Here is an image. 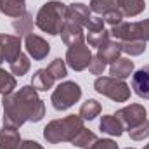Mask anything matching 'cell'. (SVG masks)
I'll return each mask as SVG.
<instances>
[{"label":"cell","mask_w":149,"mask_h":149,"mask_svg":"<svg viewBox=\"0 0 149 149\" xmlns=\"http://www.w3.org/2000/svg\"><path fill=\"white\" fill-rule=\"evenodd\" d=\"M3 127L19 128L26 121L37 123L45 116V104L38 97L33 85H24L19 92L3 95Z\"/></svg>","instance_id":"cell-1"},{"label":"cell","mask_w":149,"mask_h":149,"mask_svg":"<svg viewBox=\"0 0 149 149\" xmlns=\"http://www.w3.org/2000/svg\"><path fill=\"white\" fill-rule=\"evenodd\" d=\"M81 128H83V120L80 118V114H70L66 118L47 123V127L43 128V137L50 144L71 142Z\"/></svg>","instance_id":"cell-2"},{"label":"cell","mask_w":149,"mask_h":149,"mask_svg":"<svg viewBox=\"0 0 149 149\" xmlns=\"http://www.w3.org/2000/svg\"><path fill=\"white\" fill-rule=\"evenodd\" d=\"M66 12H68V5H64L59 0H50L40 7L35 24L49 35H59L66 21Z\"/></svg>","instance_id":"cell-3"},{"label":"cell","mask_w":149,"mask_h":149,"mask_svg":"<svg viewBox=\"0 0 149 149\" xmlns=\"http://www.w3.org/2000/svg\"><path fill=\"white\" fill-rule=\"evenodd\" d=\"M94 88L99 94L113 99L114 102H125L130 99V87L123 80H118L113 76H99L94 81Z\"/></svg>","instance_id":"cell-4"},{"label":"cell","mask_w":149,"mask_h":149,"mask_svg":"<svg viewBox=\"0 0 149 149\" xmlns=\"http://www.w3.org/2000/svg\"><path fill=\"white\" fill-rule=\"evenodd\" d=\"M81 97V88L78 83L74 81H63L56 87V90L52 92V106L57 111H66L73 106L74 102H78Z\"/></svg>","instance_id":"cell-5"},{"label":"cell","mask_w":149,"mask_h":149,"mask_svg":"<svg viewBox=\"0 0 149 149\" xmlns=\"http://www.w3.org/2000/svg\"><path fill=\"white\" fill-rule=\"evenodd\" d=\"M109 33L121 42H130V40L149 42V19L139 21V23H120L113 26Z\"/></svg>","instance_id":"cell-6"},{"label":"cell","mask_w":149,"mask_h":149,"mask_svg":"<svg viewBox=\"0 0 149 149\" xmlns=\"http://www.w3.org/2000/svg\"><path fill=\"white\" fill-rule=\"evenodd\" d=\"M92 57L94 56L90 52V47H87L85 42L70 45L68 47V52H66V63H68V66L71 70H74V71H83L85 68H88Z\"/></svg>","instance_id":"cell-7"},{"label":"cell","mask_w":149,"mask_h":149,"mask_svg":"<svg viewBox=\"0 0 149 149\" xmlns=\"http://www.w3.org/2000/svg\"><path fill=\"white\" fill-rule=\"evenodd\" d=\"M114 116L123 123V127L127 130H132L134 127L146 121V108L141 104H130V106H125L120 111H116Z\"/></svg>","instance_id":"cell-8"},{"label":"cell","mask_w":149,"mask_h":149,"mask_svg":"<svg viewBox=\"0 0 149 149\" xmlns=\"http://www.w3.org/2000/svg\"><path fill=\"white\" fill-rule=\"evenodd\" d=\"M24 47H26L28 54L35 61L45 59L49 56V52H50V45L47 43V40H43V38L38 37V35H33V33L24 38Z\"/></svg>","instance_id":"cell-9"},{"label":"cell","mask_w":149,"mask_h":149,"mask_svg":"<svg viewBox=\"0 0 149 149\" xmlns=\"http://www.w3.org/2000/svg\"><path fill=\"white\" fill-rule=\"evenodd\" d=\"M0 50L3 56V61L10 63L21 54V37L14 35H0Z\"/></svg>","instance_id":"cell-10"},{"label":"cell","mask_w":149,"mask_h":149,"mask_svg":"<svg viewBox=\"0 0 149 149\" xmlns=\"http://www.w3.org/2000/svg\"><path fill=\"white\" fill-rule=\"evenodd\" d=\"M61 38L66 45H74V43H81L85 37H83V26H80L78 23H74L71 19L66 17L63 28H61Z\"/></svg>","instance_id":"cell-11"},{"label":"cell","mask_w":149,"mask_h":149,"mask_svg":"<svg viewBox=\"0 0 149 149\" xmlns=\"http://www.w3.org/2000/svg\"><path fill=\"white\" fill-rule=\"evenodd\" d=\"M132 88H134V92L139 97L149 99V64L134 73V76H132Z\"/></svg>","instance_id":"cell-12"},{"label":"cell","mask_w":149,"mask_h":149,"mask_svg":"<svg viewBox=\"0 0 149 149\" xmlns=\"http://www.w3.org/2000/svg\"><path fill=\"white\" fill-rule=\"evenodd\" d=\"M90 7H87L85 3H71L68 5V12H66V17L71 19L74 23H78L80 26H87V23L90 21Z\"/></svg>","instance_id":"cell-13"},{"label":"cell","mask_w":149,"mask_h":149,"mask_svg":"<svg viewBox=\"0 0 149 149\" xmlns=\"http://www.w3.org/2000/svg\"><path fill=\"white\" fill-rule=\"evenodd\" d=\"M120 54H121V43L120 42H106V43H102L99 49H97V57L104 63V64H108V63H114L116 59H120Z\"/></svg>","instance_id":"cell-14"},{"label":"cell","mask_w":149,"mask_h":149,"mask_svg":"<svg viewBox=\"0 0 149 149\" xmlns=\"http://www.w3.org/2000/svg\"><path fill=\"white\" fill-rule=\"evenodd\" d=\"M99 128H101L104 134L113 135V137H120V135L123 134V130H125L123 123H121V121H120L114 114H104V116L101 118Z\"/></svg>","instance_id":"cell-15"},{"label":"cell","mask_w":149,"mask_h":149,"mask_svg":"<svg viewBox=\"0 0 149 149\" xmlns=\"http://www.w3.org/2000/svg\"><path fill=\"white\" fill-rule=\"evenodd\" d=\"M21 137L16 128L3 127L0 130V149H19Z\"/></svg>","instance_id":"cell-16"},{"label":"cell","mask_w":149,"mask_h":149,"mask_svg":"<svg viewBox=\"0 0 149 149\" xmlns=\"http://www.w3.org/2000/svg\"><path fill=\"white\" fill-rule=\"evenodd\" d=\"M134 71V61L127 59V57H120L116 59L109 68V73H111L113 78H118V80H125L128 78Z\"/></svg>","instance_id":"cell-17"},{"label":"cell","mask_w":149,"mask_h":149,"mask_svg":"<svg viewBox=\"0 0 149 149\" xmlns=\"http://www.w3.org/2000/svg\"><path fill=\"white\" fill-rule=\"evenodd\" d=\"M26 0H0V12L9 16V17H21L26 12L24 7Z\"/></svg>","instance_id":"cell-18"},{"label":"cell","mask_w":149,"mask_h":149,"mask_svg":"<svg viewBox=\"0 0 149 149\" xmlns=\"http://www.w3.org/2000/svg\"><path fill=\"white\" fill-rule=\"evenodd\" d=\"M116 2H118V9L127 17L139 16L144 10V7H146V2L144 0H116Z\"/></svg>","instance_id":"cell-19"},{"label":"cell","mask_w":149,"mask_h":149,"mask_svg":"<svg viewBox=\"0 0 149 149\" xmlns=\"http://www.w3.org/2000/svg\"><path fill=\"white\" fill-rule=\"evenodd\" d=\"M54 78H52V74L47 71V68L45 70H38L37 73L33 74V78H31V85H33V88L35 90H40V92H47L49 88H52V85H54Z\"/></svg>","instance_id":"cell-20"},{"label":"cell","mask_w":149,"mask_h":149,"mask_svg":"<svg viewBox=\"0 0 149 149\" xmlns=\"http://www.w3.org/2000/svg\"><path fill=\"white\" fill-rule=\"evenodd\" d=\"M97 142V135L94 134V132H90V130H87L85 127L74 135V139L71 141V144L76 146V148L80 149H92V146Z\"/></svg>","instance_id":"cell-21"},{"label":"cell","mask_w":149,"mask_h":149,"mask_svg":"<svg viewBox=\"0 0 149 149\" xmlns=\"http://www.w3.org/2000/svg\"><path fill=\"white\" fill-rule=\"evenodd\" d=\"M12 26H14V30L19 33L17 37H28V35H31V30H33V17H31V14L26 10L21 17H17L14 23H12Z\"/></svg>","instance_id":"cell-22"},{"label":"cell","mask_w":149,"mask_h":149,"mask_svg":"<svg viewBox=\"0 0 149 149\" xmlns=\"http://www.w3.org/2000/svg\"><path fill=\"white\" fill-rule=\"evenodd\" d=\"M99 113H101V104L95 101V99H88V101H85L83 104H81V108H80V118L81 120H94L95 116H99Z\"/></svg>","instance_id":"cell-23"},{"label":"cell","mask_w":149,"mask_h":149,"mask_svg":"<svg viewBox=\"0 0 149 149\" xmlns=\"http://www.w3.org/2000/svg\"><path fill=\"white\" fill-rule=\"evenodd\" d=\"M118 9V2L116 0H90V10L99 14V16H106L108 12Z\"/></svg>","instance_id":"cell-24"},{"label":"cell","mask_w":149,"mask_h":149,"mask_svg":"<svg viewBox=\"0 0 149 149\" xmlns=\"http://www.w3.org/2000/svg\"><path fill=\"white\" fill-rule=\"evenodd\" d=\"M9 66H10L12 74L23 76V74L28 73V70H30V59H28V56H26V54H23V52H21L14 61H10V63H9Z\"/></svg>","instance_id":"cell-25"},{"label":"cell","mask_w":149,"mask_h":149,"mask_svg":"<svg viewBox=\"0 0 149 149\" xmlns=\"http://www.w3.org/2000/svg\"><path fill=\"white\" fill-rule=\"evenodd\" d=\"M14 88H16V78L0 68V94L2 95H10L14 92Z\"/></svg>","instance_id":"cell-26"},{"label":"cell","mask_w":149,"mask_h":149,"mask_svg":"<svg viewBox=\"0 0 149 149\" xmlns=\"http://www.w3.org/2000/svg\"><path fill=\"white\" fill-rule=\"evenodd\" d=\"M121 52L130 54V56H141L142 52H146V42H142V40L121 42Z\"/></svg>","instance_id":"cell-27"},{"label":"cell","mask_w":149,"mask_h":149,"mask_svg":"<svg viewBox=\"0 0 149 149\" xmlns=\"http://www.w3.org/2000/svg\"><path fill=\"white\" fill-rule=\"evenodd\" d=\"M47 71L52 74V78L54 80H61V78H64L66 74H68V70H66V63L63 61V59H54L49 66H47Z\"/></svg>","instance_id":"cell-28"},{"label":"cell","mask_w":149,"mask_h":149,"mask_svg":"<svg viewBox=\"0 0 149 149\" xmlns=\"http://www.w3.org/2000/svg\"><path fill=\"white\" fill-rule=\"evenodd\" d=\"M109 31H106V30H101V31H88L87 33V42H88V45L90 47H101L102 43H106L108 40H109Z\"/></svg>","instance_id":"cell-29"},{"label":"cell","mask_w":149,"mask_h":149,"mask_svg":"<svg viewBox=\"0 0 149 149\" xmlns=\"http://www.w3.org/2000/svg\"><path fill=\"white\" fill-rule=\"evenodd\" d=\"M128 134H130V139H134V141H144V139H148L149 137V121H142L141 125H137V127H134L132 130H128Z\"/></svg>","instance_id":"cell-30"},{"label":"cell","mask_w":149,"mask_h":149,"mask_svg":"<svg viewBox=\"0 0 149 149\" xmlns=\"http://www.w3.org/2000/svg\"><path fill=\"white\" fill-rule=\"evenodd\" d=\"M102 19H104V23H108V24H111V26H116V24L123 23V14H121L120 9H116V10L108 12L106 16H102Z\"/></svg>","instance_id":"cell-31"},{"label":"cell","mask_w":149,"mask_h":149,"mask_svg":"<svg viewBox=\"0 0 149 149\" xmlns=\"http://www.w3.org/2000/svg\"><path fill=\"white\" fill-rule=\"evenodd\" d=\"M87 31H101L104 30V19L101 16H95V17H90V21L87 23Z\"/></svg>","instance_id":"cell-32"},{"label":"cell","mask_w":149,"mask_h":149,"mask_svg":"<svg viewBox=\"0 0 149 149\" xmlns=\"http://www.w3.org/2000/svg\"><path fill=\"white\" fill-rule=\"evenodd\" d=\"M104 68H106V64H104L97 56H94V57H92V61H90V64H88L90 73H92V74H102Z\"/></svg>","instance_id":"cell-33"},{"label":"cell","mask_w":149,"mask_h":149,"mask_svg":"<svg viewBox=\"0 0 149 149\" xmlns=\"http://www.w3.org/2000/svg\"><path fill=\"white\" fill-rule=\"evenodd\" d=\"M92 149H120V148L111 139H97V142L92 146Z\"/></svg>","instance_id":"cell-34"},{"label":"cell","mask_w":149,"mask_h":149,"mask_svg":"<svg viewBox=\"0 0 149 149\" xmlns=\"http://www.w3.org/2000/svg\"><path fill=\"white\" fill-rule=\"evenodd\" d=\"M19 149H43L37 141H21Z\"/></svg>","instance_id":"cell-35"},{"label":"cell","mask_w":149,"mask_h":149,"mask_svg":"<svg viewBox=\"0 0 149 149\" xmlns=\"http://www.w3.org/2000/svg\"><path fill=\"white\" fill-rule=\"evenodd\" d=\"M3 61V56H2V50H0V63Z\"/></svg>","instance_id":"cell-36"},{"label":"cell","mask_w":149,"mask_h":149,"mask_svg":"<svg viewBox=\"0 0 149 149\" xmlns=\"http://www.w3.org/2000/svg\"><path fill=\"white\" fill-rule=\"evenodd\" d=\"M144 149H149V144H148V146H144Z\"/></svg>","instance_id":"cell-37"},{"label":"cell","mask_w":149,"mask_h":149,"mask_svg":"<svg viewBox=\"0 0 149 149\" xmlns=\"http://www.w3.org/2000/svg\"><path fill=\"white\" fill-rule=\"evenodd\" d=\"M125 149H134V148H125Z\"/></svg>","instance_id":"cell-38"}]
</instances>
